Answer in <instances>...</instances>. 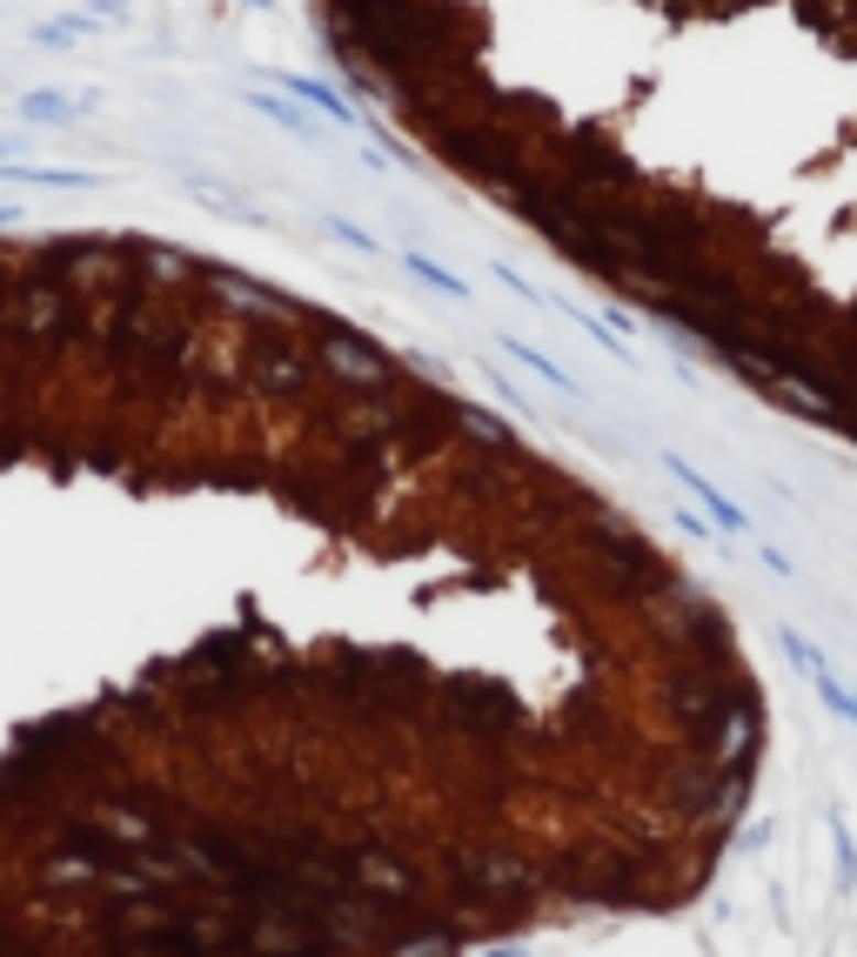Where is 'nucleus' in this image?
I'll return each mask as SVG.
<instances>
[{
	"label": "nucleus",
	"instance_id": "2",
	"mask_svg": "<svg viewBox=\"0 0 857 957\" xmlns=\"http://www.w3.org/2000/svg\"><path fill=\"white\" fill-rule=\"evenodd\" d=\"M14 115H21V121H34V128H61V121H74V101H67V95H54V87H28V95L14 101Z\"/></svg>",
	"mask_w": 857,
	"mask_h": 957
},
{
	"label": "nucleus",
	"instance_id": "3",
	"mask_svg": "<svg viewBox=\"0 0 857 957\" xmlns=\"http://www.w3.org/2000/svg\"><path fill=\"white\" fill-rule=\"evenodd\" d=\"M0 182H34V188H88L95 174H80V167H21V161H0Z\"/></svg>",
	"mask_w": 857,
	"mask_h": 957
},
{
	"label": "nucleus",
	"instance_id": "4",
	"mask_svg": "<svg viewBox=\"0 0 857 957\" xmlns=\"http://www.w3.org/2000/svg\"><path fill=\"white\" fill-rule=\"evenodd\" d=\"M831 850H837V898H850V884H857V844H850V830H844L837 811H831Z\"/></svg>",
	"mask_w": 857,
	"mask_h": 957
},
{
	"label": "nucleus",
	"instance_id": "1",
	"mask_svg": "<svg viewBox=\"0 0 857 957\" xmlns=\"http://www.w3.org/2000/svg\"><path fill=\"white\" fill-rule=\"evenodd\" d=\"M322 28L422 161L857 443V0H322Z\"/></svg>",
	"mask_w": 857,
	"mask_h": 957
},
{
	"label": "nucleus",
	"instance_id": "6",
	"mask_svg": "<svg viewBox=\"0 0 857 957\" xmlns=\"http://www.w3.org/2000/svg\"><path fill=\"white\" fill-rule=\"evenodd\" d=\"M0 161H14V141H8V134H0Z\"/></svg>",
	"mask_w": 857,
	"mask_h": 957
},
{
	"label": "nucleus",
	"instance_id": "7",
	"mask_svg": "<svg viewBox=\"0 0 857 957\" xmlns=\"http://www.w3.org/2000/svg\"><path fill=\"white\" fill-rule=\"evenodd\" d=\"M8 221H14V208H0V228H8Z\"/></svg>",
	"mask_w": 857,
	"mask_h": 957
},
{
	"label": "nucleus",
	"instance_id": "5",
	"mask_svg": "<svg viewBox=\"0 0 857 957\" xmlns=\"http://www.w3.org/2000/svg\"><path fill=\"white\" fill-rule=\"evenodd\" d=\"M482 957H523V944H489Z\"/></svg>",
	"mask_w": 857,
	"mask_h": 957
}]
</instances>
